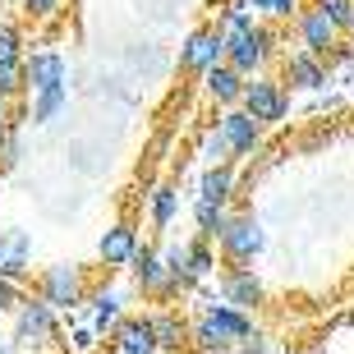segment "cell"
Segmentation results:
<instances>
[{
	"label": "cell",
	"instance_id": "obj_21",
	"mask_svg": "<svg viewBox=\"0 0 354 354\" xmlns=\"http://www.w3.org/2000/svg\"><path fill=\"white\" fill-rule=\"evenodd\" d=\"M230 189H235V175H230V166H212V171L203 175V184H198V198H203V203H221V207H225Z\"/></svg>",
	"mask_w": 354,
	"mask_h": 354
},
{
	"label": "cell",
	"instance_id": "obj_39",
	"mask_svg": "<svg viewBox=\"0 0 354 354\" xmlns=\"http://www.w3.org/2000/svg\"><path fill=\"white\" fill-rule=\"evenodd\" d=\"M286 354H299V350H286Z\"/></svg>",
	"mask_w": 354,
	"mask_h": 354
},
{
	"label": "cell",
	"instance_id": "obj_8",
	"mask_svg": "<svg viewBox=\"0 0 354 354\" xmlns=\"http://www.w3.org/2000/svg\"><path fill=\"white\" fill-rule=\"evenodd\" d=\"M221 295L230 308H239V313H249V308H258L263 304V281L253 276V267H230V272L221 276Z\"/></svg>",
	"mask_w": 354,
	"mask_h": 354
},
{
	"label": "cell",
	"instance_id": "obj_40",
	"mask_svg": "<svg viewBox=\"0 0 354 354\" xmlns=\"http://www.w3.org/2000/svg\"><path fill=\"white\" fill-rule=\"evenodd\" d=\"M350 37H354V28H350Z\"/></svg>",
	"mask_w": 354,
	"mask_h": 354
},
{
	"label": "cell",
	"instance_id": "obj_1",
	"mask_svg": "<svg viewBox=\"0 0 354 354\" xmlns=\"http://www.w3.org/2000/svg\"><path fill=\"white\" fill-rule=\"evenodd\" d=\"M37 299L51 308H79L88 299V281H83L79 263H55L37 276Z\"/></svg>",
	"mask_w": 354,
	"mask_h": 354
},
{
	"label": "cell",
	"instance_id": "obj_13",
	"mask_svg": "<svg viewBox=\"0 0 354 354\" xmlns=\"http://www.w3.org/2000/svg\"><path fill=\"white\" fill-rule=\"evenodd\" d=\"M216 129L225 133L230 152H253V147H258V138H263V124H258L249 111H225Z\"/></svg>",
	"mask_w": 354,
	"mask_h": 354
},
{
	"label": "cell",
	"instance_id": "obj_32",
	"mask_svg": "<svg viewBox=\"0 0 354 354\" xmlns=\"http://www.w3.org/2000/svg\"><path fill=\"white\" fill-rule=\"evenodd\" d=\"M19 286H14V281H5V276H0V313H10V308H19Z\"/></svg>",
	"mask_w": 354,
	"mask_h": 354
},
{
	"label": "cell",
	"instance_id": "obj_17",
	"mask_svg": "<svg viewBox=\"0 0 354 354\" xmlns=\"http://www.w3.org/2000/svg\"><path fill=\"white\" fill-rule=\"evenodd\" d=\"M152 331H157L161 350H180L184 341H194V327H189L180 313H171V308H166V313H152Z\"/></svg>",
	"mask_w": 354,
	"mask_h": 354
},
{
	"label": "cell",
	"instance_id": "obj_19",
	"mask_svg": "<svg viewBox=\"0 0 354 354\" xmlns=\"http://www.w3.org/2000/svg\"><path fill=\"white\" fill-rule=\"evenodd\" d=\"M230 216H235V212H225L221 203H203V198L194 203V221H198V230H203V239H221Z\"/></svg>",
	"mask_w": 354,
	"mask_h": 354
},
{
	"label": "cell",
	"instance_id": "obj_9",
	"mask_svg": "<svg viewBox=\"0 0 354 354\" xmlns=\"http://www.w3.org/2000/svg\"><path fill=\"white\" fill-rule=\"evenodd\" d=\"M138 249H143V244H138V230L120 221V225H111V230L102 235V244H97V258H102L106 267H133Z\"/></svg>",
	"mask_w": 354,
	"mask_h": 354
},
{
	"label": "cell",
	"instance_id": "obj_2",
	"mask_svg": "<svg viewBox=\"0 0 354 354\" xmlns=\"http://www.w3.org/2000/svg\"><path fill=\"white\" fill-rule=\"evenodd\" d=\"M55 336V308L41 299H24L14 308V345H24V350H41V345H51Z\"/></svg>",
	"mask_w": 354,
	"mask_h": 354
},
{
	"label": "cell",
	"instance_id": "obj_38",
	"mask_svg": "<svg viewBox=\"0 0 354 354\" xmlns=\"http://www.w3.org/2000/svg\"><path fill=\"white\" fill-rule=\"evenodd\" d=\"M0 354H10V345H5V341H0Z\"/></svg>",
	"mask_w": 354,
	"mask_h": 354
},
{
	"label": "cell",
	"instance_id": "obj_4",
	"mask_svg": "<svg viewBox=\"0 0 354 354\" xmlns=\"http://www.w3.org/2000/svg\"><path fill=\"white\" fill-rule=\"evenodd\" d=\"M276 46V32L272 28H253V32H235V37H225V65L239 69L244 79H249L253 69L267 60V51Z\"/></svg>",
	"mask_w": 354,
	"mask_h": 354
},
{
	"label": "cell",
	"instance_id": "obj_25",
	"mask_svg": "<svg viewBox=\"0 0 354 354\" xmlns=\"http://www.w3.org/2000/svg\"><path fill=\"white\" fill-rule=\"evenodd\" d=\"M166 258V267H171V276H175V286H194V276H189V244H175V249H166L161 253Z\"/></svg>",
	"mask_w": 354,
	"mask_h": 354
},
{
	"label": "cell",
	"instance_id": "obj_11",
	"mask_svg": "<svg viewBox=\"0 0 354 354\" xmlns=\"http://www.w3.org/2000/svg\"><path fill=\"white\" fill-rule=\"evenodd\" d=\"M28 258H32V239L24 230H0V276L19 286L28 276Z\"/></svg>",
	"mask_w": 354,
	"mask_h": 354
},
{
	"label": "cell",
	"instance_id": "obj_10",
	"mask_svg": "<svg viewBox=\"0 0 354 354\" xmlns=\"http://www.w3.org/2000/svg\"><path fill=\"white\" fill-rule=\"evenodd\" d=\"M24 83L32 88V97L51 92V88H65V60L55 51H32L24 60Z\"/></svg>",
	"mask_w": 354,
	"mask_h": 354
},
{
	"label": "cell",
	"instance_id": "obj_37",
	"mask_svg": "<svg viewBox=\"0 0 354 354\" xmlns=\"http://www.w3.org/2000/svg\"><path fill=\"white\" fill-rule=\"evenodd\" d=\"M0 129H5V97H0Z\"/></svg>",
	"mask_w": 354,
	"mask_h": 354
},
{
	"label": "cell",
	"instance_id": "obj_7",
	"mask_svg": "<svg viewBox=\"0 0 354 354\" xmlns=\"http://www.w3.org/2000/svg\"><path fill=\"white\" fill-rule=\"evenodd\" d=\"M133 281H138V290L143 295H152V299H171L175 290V276H171V267H166V258H161L157 249H138V258H133Z\"/></svg>",
	"mask_w": 354,
	"mask_h": 354
},
{
	"label": "cell",
	"instance_id": "obj_5",
	"mask_svg": "<svg viewBox=\"0 0 354 354\" xmlns=\"http://www.w3.org/2000/svg\"><path fill=\"white\" fill-rule=\"evenodd\" d=\"M180 65L189 69V74H203V79H207L216 65H225V32L221 28H198L194 37H189V46H184Z\"/></svg>",
	"mask_w": 354,
	"mask_h": 354
},
{
	"label": "cell",
	"instance_id": "obj_3",
	"mask_svg": "<svg viewBox=\"0 0 354 354\" xmlns=\"http://www.w3.org/2000/svg\"><path fill=\"white\" fill-rule=\"evenodd\" d=\"M263 244H267V235H263V225H258V216L235 212L230 225H225V235H221V253L230 263H253L263 253Z\"/></svg>",
	"mask_w": 354,
	"mask_h": 354
},
{
	"label": "cell",
	"instance_id": "obj_31",
	"mask_svg": "<svg viewBox=\"0 0 354 354\" xmlns=\"http://www.w3.org/2000/svg\"><path fill=\"white\" fill-rule=\"evenodd\" d=\"M19 88H28L24 83V65H0V97H14Z\"/></svg>",
	"mask_w": 354,
	"mask_h": 354
},
{
	"label": "cell",
	"instance_id": "obj_34",
	"mask_svg": "<svg viewBox=\"0 0 354 354\" xmlns=\"http://www.w3.org/2000/svg\"><path fill=\"white\" fill-rule=\"evenodd\" d=\"M92 345H97V331H92V327H83V331H74V350H79V354H88V350H92Z\"/></svg>",
	"mask_w": 354,
	"mask_h": 354
},
{
	"label": "cell",
	"instance_id": "obj_36",
	"mask_svg": "<svg viewBox=\"0 0 354 354\" xmlns=\"http://www.w3.org/2000/svg\"><path fill=\"white\" fill-rule=\"evenodd\" d=\"M272 14H281V19H290V14H295V0H276V5H272Z\"/></svg>",
	"mask_w": 354,
	"mask_h": 354
},
{
	"label": "cell",
	"instance_id": "obj_26",
	"mask_svg": "<svg viewBox=\"0 0 354 354\" xmlns=\"http://www.w3.org/2000/svg\"><path fill=\"white\" fill-rule=\"evenodd\" d=\"M212 267H216V258H212L207 239H194V244H189V276L203 281V276H212Z\"/></svg>",
	"mask_w": 354,
	"mask_h": 354
},
{
	"label": "cell",
	"instance_id": "obj_14",
	"mask_svg": "<svg viewBox=\"0 0 354 354\" xmlns=\"http://www.w3.org/2000/svg\"><path fill=\"white\" fill-rule=\"evenodd\" d=\"M115 350L120 354H157V331H152V317H124L115 331Z\"/></svg>",
	"mask_w": 354,
	"mask_h": 354
},
{
	"label": "cell",
	"instance_id": "obj_18",
	"mask_svg": "<svg viewBox=\"0 0 354 354\" xmlns=\"http://www.w3.org/2000/svg\"><path fill=\"white\" fill-rule=\"evenodd\" d=\"M194 345H198L203 354H235V350H239V345L230 341V336H225V331L216 327V322H212L207 313H203V317L194 322Z\"/></svg>",
	"mask_w": 354,
	"mask_h": 354
},
{
	"label": "cell",
	"instance_id": "obj_24",
	"mask_svg": "<svg viewBox=\"0 0 354 354\" xmlns=\"http://www.w3.org/2000/svg\"><path fill=\"white\" fill-rule=\"evenodd\" d=\"M221 19H225V28H221L225 37H235V32H253V28H258V24H253V14H249V0H235V5H225Z\"/></svg>",
	"mask_w": 354,
	"mask_h": 354
},
{
	"label": "cell",
	"instance_id": "obj_29",
	"mask_svg": "<svg viewBox=\"0 0 354 354\" xmlns=\"http://www.w3.org/2000/svg\"><path fill=\"white\" fill-rule=\"evenodd\" d=\"M0 65H24L19 60V28L0 24Z\"/></svg>",
	"mask_w": 354,
	"mask_h": 354
},
{
	"label": "cell",
	"instance_id": "obj_16",
	"mask_svg": "<svg viewBox=\"0 0 354 354\" xmlns=\"http://www.w3.org/2000/svg\"><path fill=\"white\" fill-rule=\"evenodd\" d=\"M203 83H207V97H212V102H221V106L244 102V88H249V83H244V74H239V69H230V65H216Z\"/></svg>",
	"mask_w": 354,
	"mask_h": 354
},
{
	"label": "cell",
	"instance_id": "obj_6",
	"mask_svg": "<svg viewBox=\"0 0 354 354\" xmlns=\"http://www.w3.org/2000/svg\"><path fill=\"white\" fill-rule=\"evenodd\" d=\"M239 111H249L258 124H272V120H286L290 97H286V88H281L276 79H253L249 88H244V102H239Z\"/></svg>",
	"mask_w": 354,
	"mask_h": 354
},
{
	"label": "cell",
	"instance_id": "obj_35",
	"mask_svg": "<svg viewBox=\"0 0 354 354\" xmlns=\"http://www.w3.org/2000/svg\"><path fill=\"white\" fill-rule=\"evenodd\" d=\"M235 354H267V341H263V336H249V341L239 345Z\"/></svg>",
	"mask_w": 354,
	"mask_h": 354
},
{
	"label": "cell",
	"instance_id": "obj_23",
	"mask_svg": "<svg viewBox=\"0 0 354 354\" xmlns=\"http://www.w3.org/2000/svg\"><path fill=\"white\" fill-rule=\"evenodd\" d=\"M69 102V83L65 88H51V92H37V97H32V120H51V115H60V106Z\"/></svg>",
	"mask_w": 354,
	"mask_h": 354
},
{
	"label": "cell",
	"instance_id": "obj_20",
	"mask_svg": "<svg viewBox=\"0 0 354 354\" xmlns=\"http://www.w3.org/2000/svg\"><path fill=\"white\" fill-rule=\"evenodd\" d=\"M92 304H97V308H92V331H97V336H106V331L115 336L120 322H124V317H120V295H115V290H106V295H97Z\"/></svg>",
	"mask_w": 354,
	"mask_h": 354
},
{
	"label": "cell",
	"instance_id": "obj_22",
	"mask_svg": "<svg viewBox=\"0 0 354 354\" xmlns=\"http://www.w3.org/2000/svg\"><path fill=\"white\" fill-rule=\"evenodd\" d=\"M175 207H180L175 184H161V189H152V225H157V230H166V225H171Z\"/></svg>",
	"mask_w": 354,
	"mask_h": 354
},
{
	"label": "cell",
	"instance_id": "obj_12",
	"mask_svg": "<svg viewBox=\"0 0 354 354\" xmlns=\"http://www.w3.org/2000/svg\"><path fill=\"white\" fill-rule=\"evenodd\" d=\"M336 32H341V28L331 24L327 14L317 10H304L299 14V41H304V51H313V55H327L331 46H336Z\"/></svg>",
	"mask_w": 354,
	"mask_h": 354
},
{
	"label": "cell",
	"instance_id": "obj_33",
	"mask_svg": "<svg viewBox=\"0 0 354 354\" xmlns=\"http://www.w3.org/2000/svg\"><path fill=\"white\" fill-rule=\"evenodd\" d=\"M24 10L32 14V19H51V14L60 10V0H24Z\"/></svg>",
	"mask_w": 354,
	"mask_h": 354
},
{
	"label": "cell",
	"instance_id": "obj_27",
	"mask_svg": "<svg viewBox=\"0 0 354 354\" xmlns=\"http://www.w3.org/2000/svg\"><path fill=\"white\" fill-rule=\"evenodd\" d=\"M336 28H354V0H313Z\"/></svg>",
	"mask_w": 354,
	"mask_h": 354
},
{
	"label": "cell",
	"instance_id": "obj_28",
	"mask_svg": "<svg viewBox=\"0 0 354 354\" xmlns=\"http://www.w3.org/2000/svg\"><path fill=\"white\" fill-rule=\"evenodd\" d=\"M203 157H207L212 166H225V161H230V143H225V133H221V129L203 133Z\"/></svg>",
	"mask_w": 354,
	"mask_h": 354
},
{
	"label": "cell",
	"instance_id": "obj_15",
	"mask_svg": "<svg viewBox=\"0 0 354 354\" xmlns=\"http://www.w3.org/2000/svg\"><path fill=\"white\" fill-rule=\"evenodd\" d=\"M286 83H295V88H322L327 83V69H322V55H313V51H290L286 55Z\"/></svg>",
	"mask_w": 354,
	"mask_h": 354
},
{
	"label": "cell",
	"instance_id": "obj_30",
	"mask_svg": "<svg viewBox=\"0 0 354 354\" xmlns=\"http://www.w3.org/2000/svg\"><path fill=\"white\" fill-rule=\"evenodd\" d=\"M14 161H19V129L5 124L0 129V166H14Z\"/></svg>",
	"mask_w": 354,
	"mask_h": 354
}]
</instances>
